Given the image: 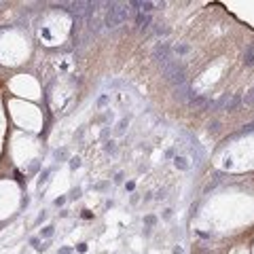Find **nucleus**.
Instances as JSON below:
<instances>
[{"label": "nucleus", "instance_id": "nucleus-5", "mask_svg": "<svg viewBox=\"0 0 254 254\" xmlns=\"http://www.w3.org/2000/svg\"><path fill=\"white\" fill-rule=\"evenodd\" d=\"M129 7H133L138 13H144V15H148V13L155 9V2H142V0H133V2H129Z\"/></svg>", "mask_w": 254, "mask_h": 254}, {"label": "nucleus", "instance_id": "nucleus-18", "mask_svg": "<svg viewBox=\"0 0 254 254\" xmlns=\"http://www.w3.org/2000/svg\"><path fill=\"white\" fill-rule=\"evenodd\" d=\"M250 131H254V123H250V125H246V127H244V129H241L239 133H250Z\"/></svg>", "mask_w": 254, "mask_h": 254}, {"label": "nucleus", "instance_id": "nucleus-20", "mask_svg": "<svg viewBox=\"0 0 254 254\" xmlns=\"http://www.w3.org/2000/svg\"><path fill=\"white\" fill-rule=\"evenodd\" d=\"M144 222H146V224H155V222H157V218H155V216H146V218H144Z\"/></svg>", "mask_w": 254, "mask_h": 254}, {"label": "nucleus", "instance_id": "nucleus-12", "mask_svg": "<svg viewBox=\"0 0 254 254\" xmlns=\"http://www.w3.org/2000/svg\"><path fill=\"white\" fill-rule=\"evenodd\" d=\"M155 34H157V36H165V34H167V28H165V26H161V24H159V26H157V28H155Z\"/></svg>", "mask_w": 254, "mask_h": 254}, {"label": "nucleus", "instance_id": "nucleus-6", "mask_svg": "<svg viewBox=\"0 0 254 254\" xmlns=\"http://www.w3.org/2000/svg\"><path fill=\"white\" fill-rule=\"evenodd\" d=\"M136 26L140 28L142 32H146L150 28V15H144V13H138L136 15Z\"/></svg>", "mask_w": 254, "mask_h": 254}, {"label": "nucleus", "instance_id": "nucleus-24", "mask_svg": "<svg viewBox=\"0 0 254 254\" xmlns=\"http://www.w3.org/2000/svg\"><path fill=\"white\" fill-rule=\"evenodd\" d=\"M114 182H123V172H119L117 176H114Z\"/></svg>", "mask_w": 254, "mask_h": 254}, {"label": "nucleus", "instance_id": "nucleus-3", "mask_svg": "<svg viewBox=\"0 0 254 254\" xmlns=\"http://www.w3.org/2000/svg\"><path fill=\"white\" fill-rule=\"evenodd\" d=\"M174 98H176L178 102H191V100L195 98L193 89H191V83L187 81L184 85H178V87L174 89Z\"/></svg>", "mask_w": 254, "mask_h": 254}, {"label": "nucleus", "instance_id": "nucleus-14", "mask_svg": "<svg viewBox=\"0 0 254 254\" xmlns=\"http://www.w3.org/2000/svg\"><path fill=\"white\" fill-rule=\"evenodd\" d=\"M40 235H42V237H51V235H53V227H44V229L40 231Z\"/></svg>", "mask_w": 254, "mask_h": 254}, {"label": "nucleus", "instance_id": "nucleus-11", "mask_svg": "<svg viewBox=\"0 0 254 254\" xmlns=\"http://www.w3.org/2000/svg\"><path fill=\"white\" fill-rule=\"evenodd\" d=\"M241 102H244L246 106H254V87H252V89L248 91V96H246V98H244Z\"/></svg>", "mask_w": 254, "mask_h": 254}, {"label": "nucleus", "instance_id": "nucleus-23", "mask_svg": "<svg viewBox=\"0 0 254 254\" xmlns=\"http://www.w3.org/2000/svg\"><path fill=\"white\" fill-rule=\"evenodd\" d=\"M30 244H32V246H36V248H40V246H38V244H40V239H38V237H32V239H30Z\"/></svg>", "mask_w": 254, "mask_h": 254}, {"label": "nucleus", "instance_id": "nucleus-8", "mask_svg": "<svg viewBox=\"0 0 254 254\" xmlns=\"http://www.w3.org/2000/svg\"><path fill=\"white\" fill-rule=\"evenodd\" d=\"M189 51H191V47H189V44H184V42H178V44H174V47H172V55H176V57L187 55Z\"/></svg>", "mask_w": 254, "mask_h": 254}, {"label": "nucleus", "instance_id": "nucleus-19", "mask_svg": "<svg viewBox=\"0 0 254 254\" xmlns=\"http://www.w3.org/2000/svg\"><path fill=\"white\" fill-rule=\"evenodd\" d=\"M55 159H66V150H55Z\"/></svg>", "mask_w": 254, "mask_h": 254}, {"label": "nucleus", "instance_id": "nucleus-21", "mask_svg": "<svg viewBox=\"0 0 254 254\" xmlns=\"http://www.w3.org/2000/svg\"><path fill=\"white\" fill-rule=\"evenodd\" d=\"M106 102H108V96H102V98H100V100H98V106H104V104H106Z\"/></svg>", "mask_w": 254, "mask_h": 254}, {"label": "nucleus", "instance_id": "nucleus-7", "mask_svg": "<svg viewBox=\"0 0 254 254\" xmlns=\"http://www.w3.org/2000/svg\"><path fill=\"white\" fill-rule=\"evenodd\" d=\"M241 104V96L239 93H233V96H229V100H227V106H224V110H229V112H233V110H237V106Z\"/></svg>", "mask_w": 254, "mask_h": 254}, {"label": "nucleus", "instance_id": "nucleus-10", "mask_svg": "<svg viewBox=\"0 0 254 254\" xmlns=\"http://www.w3.org/2000/svg\"><path fill=\"white\" fill-rule=\"evenodd\" d=\"M174 165H176L178 170H189V161L184 159V157H176V159H174Z\"/></svg>", "mask_w": 254, "mask_h": 254}, {"label": "nucleus", "instance_id": "nucleus-16", "mask_svg": "<svg viewBox=\"0 0 254 254\" xmlns=\"http://www.w3.org/2000/svg\"><path fill=\"white\" fill-rule=\"evenodd\" d=\"M218 125H220L218 121H210V123H207V129H210V131H216V129H218Z\"/></svg>", "mask_w": 254, "mask_h": 254}, {"label": "nucleus", "instance_id": "nucleus-9", "mask_svg": "<svg viewBox=\"0 0 254 254\" xmlns=\"http://www.w3.org/2000/svg\"><path fill=\"white\" fill-rule=\"evenodd\" d=\"M244 64H246L248 68H252V66H254V44H248V47H246V53H244Z\"/></svg>", "mask_w": 254, "mask_h": 254}, {"label": "nucleus", "instance_id": "nucleus-26", "mask_svg": "<svg viewBox=\"0 0 254 254\" xmlns=\"http://www.w3.org/2000/svg\"><path fill=\"white\" fill-rule=\"evenodd\" d=\"M47 176H49V170H44L42 176H40V184H42V180H47Z\"/></svg>", "mask_w": 254, "mask_h": 254}, {"label": "nucleus", "instance_id": "nucleus-15", "mask_svg": "<svg viewBox=\"0 0 254 254\" xmlns=\"http://www.w3.org/2000/svg\"><path fill=\"white\" fill-rule=\"evenodd\" d=\"M70 167H72V170H76V167H81V159H78V157H74V159H70Z\"/></svg>", "mask_w": 254, "mask_h": 254}, {"label": "nucleus", "instance_id": "nucleus-28", "mask_svg": "<svg viewBox=\"0 0 254 254\" xmlns=\"http://www.w3.org/2000/svg\"><path fill=\"white\" fill-rule=\"evenodd\" d=\"M174 254H182V248H180V246H176V248H174Z\"/></svg>", "mask_w": 254, "mask_h": 254}, {"label": "nucleus", "instance_id": "nucleus-25", "mask_svg": "<svg viewBox=\"0 0 254 254\" xmlns=\"http://www.w3.org/2000/svg\"><path fill=\"white\" fill-rule=\"evenodd\" d=\"M76 250H78V252H87V246H85V244H78Z\"/></svg>", "mask_w": 254, "mask_h": 254}, {"label": "nucleus", "instance_id": "nucleus-22", "mask_svg": "<svg viewBox=\"0 0 254 254\" xmlns=\"http://www.w3.org/2000/svg\"><path fill=\"white\" fill-rule=\"evenodd\" d=\"M66 203V197H59V199H55V205L59 207V205H64Z\"/></svg>", "mask_w": 254, "mask_h": 254}, {"label": "nucleus", "instance_id": "nucleus-1", "mask_svg": "<svg viewBox=\"0 0 254 254\" xmlns=\"http://www.w3.org/2000/svg\"><path fill=\"white\" fill-rule=\"evenodd\" d=\"M129 19V4H121V2H112L106 11V17H104V24L108 28H119L121 24Z\"/></svg>", "mask_w": 254, "mask_h": 254}, {"label": "nucleus", "instance_id": "nucleus-4", "mask_svg": "<svg viewBox=\"0 0 254 254\" xmlns=\"http://www.w3.org/2000/svg\"><path fill=\"white\" fill-rule=\"evenodd\" d=\"M189 106L195 108V110H207V108H210V100H207L205 96H195V98L189 102Z\"/></svg>", "mask_w": 254, "mask_h": 254}, {"label": "nucleus", "instance_id": "nucleus-17", "mask_svg": "<svg viewBox=\"0 0 254 254\" xmlns=\"http://www.w3.org/2000/svg\"><path fill=\"white\" fill-rule=\"evenodd\" d=\"M104 148H106V153H114V148H117V146H114V142L110 140V142H106V146H104Z\"/></svg>", "mask_w": 254, "mask_h": 254}, {"label": "nucleus", "instance_id": "nucleus-2", "mask_svg": "<svg viewBox=\"0 0 254 254\" xmlns=\"http://www.w3.org/2000/svg\"><path fill=\"white\" fill-rule=\"evenodd\" d=\"M161 72H163L165 81L174 83L176 87H178V85H184V83H187V74H184V66H182V64H178L176 59H174L172 64L163 66V68H161Z\"/></svg>", "mask_w": 254, "mask_h": 254}, {"label": "nucleus", "instance_id": "nucleus-13", "mask_svg": "<svg viewBox=\"0 0 254 254\" xmlns=\"http://www.w3.org/2000/svg\"><path fill=\"white\" fill-rule=\"evenodd\" d=\"M125 127H127V119H121V121H119V125H117V133H123V131H125Z\"/></svg>", "mask_w": 254, "mask_h": 254}, {"label": "nucleus", "instance_id": "nucleus-27", "mask_svg": "<svg viewBox=\"0 0 254 254\" xmlns=\"http://www.w3.org/2000/svg\"><path fill=\"white\" fill-rule=\"evenodd\" d=\"M70 252H72V248H61L59 250V254H70Z\"/></svg>", "mask_w": 254, "mask_h": 254}]
</instances>
